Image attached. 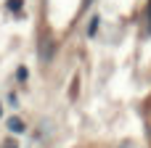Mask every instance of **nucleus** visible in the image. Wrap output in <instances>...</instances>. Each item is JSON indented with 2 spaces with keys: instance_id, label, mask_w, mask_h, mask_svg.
I'll return each mask as SVG.
<instances>
[{
  "instance_id": "obj_1",
  "label": "nucleus",
  "mask_w": 151,
  "mask_h": 148,
  "mask_svg": "<svg viewBox=\"0 0 151 148\" xmlns=\"http://www.w3.org/2000/svg\"><path fill=\"white\" fill-rule=\"evenodd\" d=\"M37 56H40L42 64L53 61V56H56V40H53V34H48V32L40 34V40H37Z\"/></svg>"
},
{
  "instance_id": "obj_4",
  "label": "nucleus",
  "mask_w": 151,
  "mask_h": 148,
  "mask_svg": "<svg viewBox=\"0 0 151 148\" xmlns=\"http://www.w3.org/2000/svg\"><path fill=\"white\" fill-rule=\"evenodd\" d=\"M119 148H133V143H127V140H125V143H122Z\"/></svg>"
},
{
  "instance_id": "obj_2",
  "label": "nucleus",
  "mask_w": 151,
  "mask_h": 148,
  "mask_svg": "<svg viewBox=\"0 0 151 148\" xmlns=\"http://www.w3.org/2000/svg\"><path fill=\"white\" fill-rule=\"evenodd\" d=\"M8 127H11V132H24V122L19 117H11L8 119Z\"/></svg>"
},
{
  "instance_id": "obj_3",
  "label": "nucleus",
  "mask_w": 151,
  "mask_h": 148,
  "mask_svg": "<svg viewBox=\"0 0 151 148\" xmlns=\"http://www.w3.org/2000/svg\"><path fill=\"white\" fill-rule=\"evenodd\" d=\"M5 148H16V140H13V138H8V140H5Z\"/></svg>"
}]
</instances>
